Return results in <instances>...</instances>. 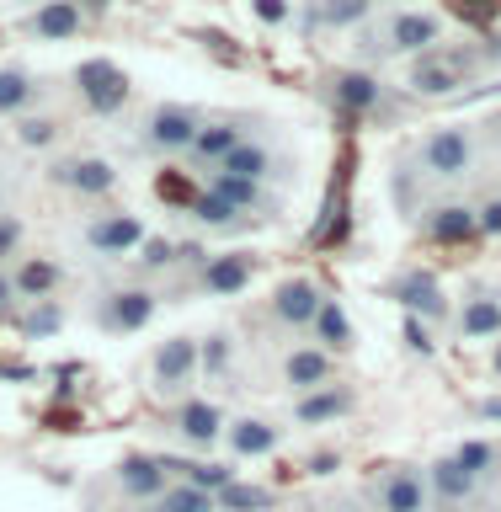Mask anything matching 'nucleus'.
Returning <instances> with one entry per match:
<instances>
[{
  "label": "nucleus",
  "mask_w": 501,
  "mask_h": 512,
  "mask_svg": "<svg viewBox=\"0 0 501 512\" xmlns=\"http://www.w3.org/2000/svg\"><path fill=\"white\" fill-rule=\"evenodd\" d=\"M475 128L464 123H448V128H432V134L422 139V150H416V160H422V171L432 176V182H459V176L475 171Z\"/></svg>",
  "instance_id": "obj_1"
},
{
  "label": "nucleus",
  "mask_w": 501,
  "mask_h": 512,
  "mask_svg": "<svg viewBox=\"0 0 501 512\" xmlns=\"http://www.w3.org/2000/svg\"><path fill=\"white\" fill-rule=\"evenodd\" d=\"M75 96L86 112H96V118H112V112L128 107L134 86H128V75L112 59H80L75 64Z\"/></svg>",
  "instance_id": "obj_2"
},
{
  "label": "nucleus",
  "mask_w": 501,
  "mask_h": 512,
  "mask_svg": "<svg viewBox=\"0 0 501 512\" xmlns=\"http://www.w3.org/2000/svg\"><path fill=\"white\" fill-rule=\"evenodd\" d=\"M198 128H203V112L176 107V102H160V107H150V118H144L139 144H144L150 155H187L192 139H198Z\"/></svg>",
  "instance_id": "obj_3"
},
{
  "label": "nucleus",
  "mask_w": 501,
  "mask_h": 512,
  "mask_svg": "<svg viewBox=\"0 0 501 512\" xmlns=\"http://www.w3.org/2000/svg\"><path fill=\"white\" fill-rule=\"evenodd\" d=\"M155 294L144 283H123V288H107L102 299H96V326L112 331V336H123V331H144L150 326V315H155Z\"/></svg>",
  "instance_id": "obj_4"
},
{
  "label": "nucleus",
  "mask_w": 501,
  "mask_h": 512,
  "mask_svg": "<svg viewBox=\"0 0 501 512\" xmlns=\"http://www.w3.org/2000/svg\"><path fill=\"white\" fill-rule=\"evenodd\" d=\"M48 182L75 192V198H107V192L118 187V166L102 155H64V160H54Z\"/></svg>",
  "instance_id": "obj_5"
},
{
  "label": "nucleus",
  "mask_w": 501,
  "mask_h": 512,
  "mask_svg": "<svg viewBox=\"0 0 501 512\" xmlns=\"http://www.w3.org/2000/svg\"><path fill=\"white\" fill-rule=\"evenodd\" d=\"M432 43H443V16L432 11H395L390 22L379 27V48L384 54H427Z\"/></svg>",
  "instance_id": "obj_6"
},
{
  "label": "nucleus",
  "mask_w": 501,
  "mask_h": 512,
  "mask_svg": "<svg viewBox=\"0 0 501 512\" xmlns=\"http://www.w3.org/2000/svg\"><path fill=\"white\" fill-rule=\"evenodd\" d=\"M80 240H86L96 256H134V251L144 246V219L128 214V208H112V214L86 219Z\"/></svg>",
  "instance_id": "obj_7"
},
{
  "label": "nucleus",
  "mask_w": 501,
  "mask_h": 512,
  "mask_svg": "<svg viewBox=\"0 0 501 512\" xmlns=\"http://www.w3.org/2000/svg\"><path fill=\"white\" fill-rule=\"evenodd\" d=\"M256 278V262L246 251H219V256H203V267H198V294L208 299H235V294H246Z\"/></svg>",
  "instance_id": "obj_8"
},
{
  "label": "nucleus",
  "mask_w": 501,
  "mask_h": 512,
  "mask_svg": "<svg viewBox=\"0 0 501 512\" xmlns=\"http://www.w3.org/2000/svg\"><path fill=\"white\" fill-rule=\"evenodd\" d=\"M224 411L214 406V400H203V395H192V400H182V406L171 411V432L182 438L187 448H198V454H208L219 438H224Z\"/></svg>",
  "instance_id": "obj_9"
},
{
  "label": "nucleus",
  "mask_w": 501,
  "mask_h": 512,
  "mask_svg": "<svg viewBox=\"0 0 501 512\" xmlns=\"http://www.w3.org/2000/svg\"><path fill=\"white\" fill-rule=\"evenodd\" d=\"M374 502H379V512H427V507H432L427 475H422V470H411V464H395V470H384V475H379Z\"/></svg>",
  "instance_id": "obj_10"
},
{
  "label": "nucleus",
  "mask_w": 501,
  "mask_h": 512,
  "mask_svg": "<svg viewBox=\"0 0 501 512\" xmlns=\"http://www.w3.org/2000/svg\"><path fill=\"white\" fill-rule=\"evenodd\" d=\"M112 480H118V491L134 496V502H160V491L171 486V470H166V459H155V454H123L112 464Z\"/></svg>",
  "instance_id": "obj_11"
},
{
  "label": "nucleus",
  "mask_w": 501,
  "mask_h": 512,
  "mask_svg": "<svg viewBox=\"0 0 501 512\" xmlns=\"http://www.w3.org/2000/svg\"><path fill=\"white\" fill-rule=\"evenodd\" d=\"M320 283L315 278H283L278 288H272V320L288 331H310V320L320 310Z\"/></svg>",
  "instance_id": "obj_12"
},
{
  "label": "nucleus",
  "mask_w": 501,
  "mask_h": 512,
  "mask_svg": "<svg viewBox=\"0 0 501 512\" xmlns=\"http://www.w3.org/2000/svg\"><path fill=\"white\" fill-rule=\"evenodd\" d=\"M150 374L160 390H187L192 374H198V336H166L150 352Z\"/></svg>",
  "instance_id": "obj_13"
},
{
  "label": "nucleus",
  "mask_w": 501,
  "mask_h": 512,
  "mask_svg": "<svg viewBox=\"0 0 501 512\" xmlns=\"http://www.w3.org/2000/svg\"><path fill=\"white\" fill-rule=\"evenodd\" d=\"M390 294L406 304L411 315H427V320H443V315H448L443 283H438V272H427V267H406V272L390 283Z\"/></svg>",
  "instance_id": "obj_14"
},
{
  "label": "nucleus",
  "mask_w": 501,
  "mask_h": 512,
  "mask_svg": "<svg viewBox=\"0 0 501 512\" xmlns=\"http://www.w3.org/2000/svg\"><path fill=\"white\" fill-rule=\"evenodd\" d=\"M352 411H358V390L352 384H320L310 395H294V422L304 427L336 422V416H352Z\"/></svg>",
  "instance_id": "obj_15"
},
{
  "label": "nucleus",
  "mask_w": 501,
  "mask_h": 512,
  "mask_svg": "<svg viewBox=\"0 0 501 512\" xmlns=\"http://www.w3.org/2000/svg\"><path fill=\"white\" fill-rule=\"evenodd\" d=\"M331 102L352 112V118H363V112H379L384 107V80L368 75V70H336L331 75Z\"/></svg>",
  "instance_id": "obj_16"
},
{
  "label": "nucleus",
  "mask_w": 501,
  "mask_h": 512,
  "mask_svg": "<svg viewBox=\"0 0 501 512\" xmlns=\"http://www.w3.org/2000/svg\"><path fill=\"white\" fill-rule=\"evenodd\" d=\"M454 331L464 342H486V336H501V294L496 288H475L470 299L454 310Z\"/></svg>",
  "instance_id": "obj_17"
},
{
  "label": "nucleus",
  "mask_w": 501,
  "mask_h": 512,
  "mask_svg": "<svg viewBox=\"0 0 501 512\" xmlns=\"http://www.w3.org/2000/svg\"><path fill=\"white\" fill-rule=\"evenodd\" d=\"M406 86H411L416 96H454V91L464 86V70H459V59H448V54H438V48H427V54H416Z\"/></svg>",
  "instance_id": "obj_18"
},
{
  "label": "nucleus",
  "mask_w": 501,
  "mask_h": 512,
  "mask_svg": "<svg viewBox=\"0 0 501 512\" xmlns=\"http://www.w3.org/2000/svg\"><path fill=\"white\" fill-rule=\"evenodd\" d=\"M422 235L438 240V246H459V240H475L480 224H475V208L470 203H438L422 214Z\"/></svg>",
  "instance_id": "obj_19"
},
{
  "label": "nucleus",
  "mask_w": 501,
  "mask_h": 512,
  "mask_svg": "<svg viewBox=\"0 0 501 512\" xmlns=\"http://www.w3.org/2000/svg\"><path fill=\"white\" fill-rule=\"evenodd\" d=\"M80 22H86V11L75 6V0H38V11H27V32L43 43H64L75 38Z\"/></svg>",
  "instance_id": "obj_20"
},
{
  "label": "nucleus",
  "mask_w": 501,
  "mask_h": 512,
  "mask_svg": "<svg viewBox=\"0 0 501 512\" xmlns=\"http://www.w3.org/2000/svg\"><path fill=\"white\" fill-rule=\"evenodd\" d=\"M283 384L294 395H310L320 384H331V352L326 347H294L283 358Z\"/></svg>",
  "instance_id": "obj_21"
},
{
  "label": "nucleus",
  "mask_w": 501,
  "mask_h": 512,
  "mask_svg": "<svg viewBox=\"0 0 501 512\" xmlns=\"http://www.w3.org/2000/svg\"><path fill=\"white\" fill-rule=\"evenodd\" d=\"M240 139H246V128H240L235 118H214V123L203 118V128H198V139H192L187 155H192V166H219Z\"/></svg>",
  "instance_id": "obj_22"
},
{
  "label": "nucleus",
  "mask_w": 501,
  "mask_h": 512,
  "mask_svg": "<svg viewBox=\"0 0 501 512\" xmlns=\"http://www.w3.org/2000/svg\"><path fill=\"white\" fill-rule=\"evenodd\" d=\"M59 278H64V267L54 256H16L11 288H16V299H48L59 288Z\"/></svg>",
  "instance_id": "obj_23"
},
{
  "label": "nucleus",
  "mask_w": 501,
  "mask_h": 512,
  "mask_svg": "<svg viewBox=\"0 0 501 512\" xmlns=\"http://www.w3.org/2000/svg\"><path fill=\"white\" fill-rule=\"evenodd\" d=\"M427 491L438 496L443 507H459V502H470V496L480 491V480H475L470 470H464V464H459L454 454H448V459H438V464L427 470Z\"/></svg>",
  "instance_id": "obj_24"
},
{
  "label": "nucleus",
  "mask_w": 501,
  "mask_h": 512,
  "mask_svg": "<svg viewBox=\"0 0 501 512\" xmlns=\"http://www.w3.org/2000/svg\"><path fill=\"white\" fill-rule=\"evenodd\" d=\"M32 102H43V80L22 64H6L0 70V118H22L32 112Z\"/></svg>",
  "instance_id": "obj_25"
},
{
  "label": "nucleus",
  "mask_w": 501,
  "mask_h": 512,
  "mask_svg": "<svg viewBox=\"0 0 501 512\" xmlns=\"http://www.w3.org/2000/svg\"><path fill=\"white\" fill-rule=\"evenodd\" d=\"M224 438H230V448H235L240 459H262V454L278 448V427L262 422V416H240V422L224 427Z\"/></svg>",
  "instance_id": "obj_26"
},
{
  "label": "nucleus",
  "mask_w": 501,
  "mask_h": 512,
  "mask_svg": "<svg viewBox=\"0 0 501 512\" xmlns=\"http://www.w3.org/2000/svg\"><path fill=\"white\" fill-rule=\"evenodd\" d=\"M310 336H315V347H326V352H347L352 347V320L342 310V299H320V310L310 320Z\"/></svg>",
  "instance_id": "obj_27"
},
{
  "label": "nucleus",
  "mask_w": 501,
  "mask_h": 512,
  "mask_svg": "<svg viewBox=\"0 0 501 512\" xmlns=\"http://www.w3.org/2000/svg\"><path fill=\"white\" fill-rule=\"evenodd\" d=\"M272 166H278V160H272V150H267L262 139H240V144H235V150H230V155L219 160L214 171L246 176V182H267V176H272Z\"/></svg>",
  "instance_id": "obj_28"
},
{
  "label": "nucleus",
  "mask_w": 501,
  "mask_h": 512,
  "mask_svg": "<svg viewBox=\"0 0 501 512\" xmlns=\"http://www.w3.org/2000/svg\"><path fill=\"white\" fill-rule=\"evenodd\" d=\"M374 11H379V0H310V22L331 27V32L363 27Z\"/></svg>",
  "instance_id": "obj_29"
},
{
  "label": "nucleus",
  "mask_w": 501,
  "mask_h": 512,
  "mask_svg": "<svg viewBox=\"0 0 501 512\" xmlns=\"http://www.w3.org/2000/svg\"><path fill=\"white\" fill-rule=\"evenodd\" d=\"M160 512H219L214 502V491H203V486H192V480H171L166 491H160Z\"/></svg>",
  "instance_id": "obj_30"
},
{
  "label": "nucleus",
  "mask_w": 501,
  "mask_h": 512,
  "mask_svg": "<svg viewBox=\"0 0 501 512\" xmlns=\"http://www.w3.org/2000/svg\"><path fill=\"white\" fill-rule=\"evenodd\" d=\"M230 363H235L230 331H208V336H198V374L224 379V374H230Z\"/></svg>",
  "instance_id": "obj_31"
},
{
  "label": "nucleus",
  "mask_w": 501,
  "mask_h": 512,
  "mask_svg": "<svg viewBox=\"0 0 501 512\" xmlns=\"http://www.w3.org/2000/svg\"><path fill=\"white\" fill-rule=\"evenodd\" d=\"M214 502H219V512H272V507H278V496H272L267 486H240V480H230Z\"/></svg>",
  "instance_id": "obj_32"
},
{
  "label": "nucleus",
  "mask_w": 501,
  "mask_h": 512,
  "mask_svg": "<svg viewBox=\"0 0 501 512\" xmlns=\"http://www.w3.org/2000/svg\"><path fill=\"white\" fill-rule=\"evenodd\" d=\"M59 118L54 112H22V118H16V144H22V150H48V144L59 139Z\"/></svg>",
  "instance_id": "obj_33"
},
{
  "label": "nucleus",
  "mask_w": 501,
  "mask_h": 512,
  "mask_svg": "<svg viewBox=\"0 0 501 512\" xmlns=\"http://www.w3.org/2000/svg\"><path fill=\"white\" fill-rule=\"evenodd\" d=\"M187 214L198 219L203 230H235V214H240V208H230V203H224L214 187H208V192H198V198H192Z\"/></svg>",
  "instance_id": "obj_34"
},
{
  "label": "nucleus",
  "mask_w": 501,
  "mask_h": 512,
  "mask_svg": "<svg viewBox=\"0 0 501 512\" xmlns=\"http://www.w3.org/2000/svg\"><path fill=\"white\" fill-rule=\"evenodd\" d=\"M214 192L230 208H240V214H251L262 203V182H246V176H230V171H214Z\"/></svg>",
  "instance_id": "obj_35"
},
{
  "label": "nucleus",
  "mask_w": 501,
  "mask_h": 512,
  "mask_svg": "<svg viewBox=\"0 0 501 512\" xmlns=\"http://www.w3.org/2000/svg\"><path fill=\"white\" fill-rule=\"evenodd\" d=\"M454 459L470 470L475 480H486V475H496V464H501V448L496 443H480V438H470V443H459L454 448Z\"/></svg>",
  "instance_id": "obj_36"
},
{
  "label": "nucleus",
  "mask_w": 501,
  "mask_h": 512,
  "mask_svg": "<svg viewBox=\"0 0 501 512\" xmlns=\"http://www.w3.org/2000/svg\"><path fill=\"white\" fill-rule=\"evenodd\" d=\"M59 326H64V315H59V304H48V299H32V310L22 315L27 336H54Z\"/></svg>",
  "instance_id": "obj_37"
},
{
  "label": "nucleus",
  "mask_w": 501,
  "mask_h": 512,
  "mask_svg": "<svg viewBox=\"0 0 501 512\" xmlns=\"http://www.w3.org/2000/svg\"><path fill=\"white\" fill-rule=\"evenodd\" d=\"M251 11H256L262 27H288L294 22V0H251Z\"/></svg>",
  "instance_id": "obj_38"
},
{
  "label": "nucleus",
  "mask_w": 501,
  "mask_h": 512,
  "mask_svg": "<svg viewBox=\"0 0 501 512\" xmlns=\"http://www.w3.org/2000/svg\"><path fill=\"white\" fill-rule=\"evenodd\" d=\"M144 256H139V267L144 272H160V267H171L176 262V246H171V240H150V235H144V246H139Z\"/></svg>",
  "instance_id": "obj_39"
},
{
  "label": "nucleus",
  "mask_w": 501,
  "mask_h": 512,
  "mask_svg": "<svg viewBox=\"0 0 501 512\" xmlns=\"http://www.w3.org/2000/svg\"><path fill=\"white\" fill-rule=\"evenodd\" d=\"M22 235H27V224H22V219H16V214H0V262L22 251Z\"/></svg>",
  "instance_id": "obj_40"
},
{
  "label": "nucleus",
  "mask_w": 501,
  "mask_h": 512,
  "mask_svg": "<svg viewBox=\"0 0 501 512\" xmlns=\"http://www.w3.org/2000/svg\"><path fill=\"white\" fill-rule=\"evenodd\" d=\"M475 224H480V235H501V192L486 203H475Z\"/></svg>",
  "instance_id": "obj_41"
},
{
  "label": "nucleus",
  "mask_w": 501,
  "mask_h": 512,
  "mask_svg": "<svg viewBox=\"0 0 501 512\" xmlns=\"http://www.w3.org/2000/svg\"><path fill=\"white\" fill-rule=\"evenodd\" d=\"M406 347H411V352H422V358L432 352V331H427L416 315H406Z\"/></svg>",
  "instance_id": "obj_42"
},
{
  "label": "nucleus",
  "mask_w": 501,
  "mask_h": 512,
  "mask_svg": "<svg viewBox=\"0 0 501 512\" xmlns=\"http://www.w3.org/2000/svg\"><path fill=\"white\" fill-rule=\"evenodd\" d=\"M155 192H160V198H171V203H187L192 208V198H187V187H182V176H155Z\"/></svg>",
  "instance_id": "obj_43"
},
{
  "label": "nucleus",
  "mask_w": 501,
  "mask_h": 512,
  "mask_svg": "<svg viewBox=\"0 0 501 512\" xmlns=\"http://www.w3.org/2000/svg\"><path fill=\"white\" fill-rule=\"evenodd\" d=\"M16 304H22V299H16V288H11V272H0V320H6Z\"/></svg>",
  "instance_id": "obj_44"
},
{
  "label": "nucleus",
  "mask_w": 501,
  "mask_h": 512,
  "mask_svg": "<svg viewBox=\"0 0 501 512\" xmlns=\"http://www.w3.org/2000/svg\"><path fill=\"white\" fill-rule=\"evenodd\" d=\"M310 470H315V475H331V470H342V454H315V459H310Z\"/></svg>",
  "instance_id": "obj_45"
},
{
  "label": "nucleus",
  "mask_w": 501,
  "mask_h": 512,
  "mask_svg": "<svg viewBox=\"0 0 501 512\" xmlns=\"http://www.w3.org/2000/svg\"><path fill=\"white\" fill-rule=\"evenodd\" d=\"M75 6H80V11H107L112 0H75Z\"/></svg>",
  "instance_id": "obj_46"
},
{
  "label": "nucleus",
  "mask_w": 501,
  "mask_h": 512,
  "mask_svg": "<svg viewBox=\"0 0 501 512\" xmlns=\"http://www.w3.org/2000/svg\"><path fill=\"white\" fill-rule=\"evenodd\" d=\"M480 411H486L491 422H501V400H486V406H480Z\"/></svg>",
  "instance_id": "obj_47"
},
{
  "label": "nucleus",
  "mask_w": 501,
  "mask_h": 512,
  "mask_svg": "<svg viewBox=\"0 0 501 512\" xmlns=\"http://www.w3.org/2000/svg\"><path fill=\"white\" fill-rule=\"evenodd\" d=\"M486 59H491V64L501 59V38H491V48H486Z\"/></svg>",
  "instance_id": "obj_48"
},
{
  "label": "nucleus",
  "mask_w": 501,
  "mask_h": 512,
  "mask_svg": "<svg viewBox=\"0 0 501 512\" xmlns=\"http://www.w3.org/2000/svg\"><path fill=\"white\" fill-rule=\"evenodd\" d=\"M134 512H160V507H155V502H139V507H134Z\"/></svg>",
  "instance_id": "obj_49"
},
{
  "label": "nucleus",
  "mask_w": 501,
  "mask_h": 512,
  "mask_svg": "<svg viewBox=\"0 0 501 512\" xmlns=\"http://www.w3.org/2000/svg\"><path fill=\"white\" fill-rule=\"evenodd\" d=\"M491 368H496V374H501V347H496V358H491Z\"/></svg>",
  "instance_id": "obj_50"
},
{
  "label": "nucleus",
  "mask_w": 501,
  "mask_h": 512,
  "mask_svg": "<svg viewBox=\"0 0 501 512\" xmlns=\"http://www.w3.org/2000/svg\"><path fill=\"white\" fill-rule=\"evenodd\" d=\"M496 128H501V123H496Z\"/></svg>",
  "instance_id": "obj_51"
}]
</instances>
